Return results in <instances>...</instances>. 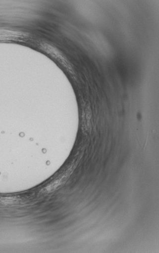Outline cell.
Masks as SVG:
<instances>
[{
    "label": "cell",
    "instance_id": "obj_1",
    "mask_svg": "<svg viewBox=\"0 0 159 253\" xmlns=\"http://www.w3.org/2000/svg\"><path fill=\"white\" fill-rule=\"evenodd\" d=\"M46 46V51H47L48 53L53 55L54 57L60 60L61 62H66V59L57 50L50 45H47Z\"/></svg>",
    "mask_w": 159,
    "mask_h": 253
}]
</instances>
